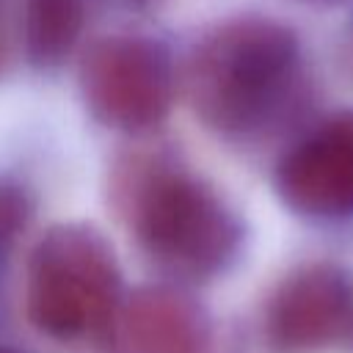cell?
Masks as SVG:
<instances>
[{"instance_id":"obj_1","label":"cell","mask_w":353,"mask_h":353,"mask_svg":"<svg viewBox=\"0 0 353 353\" xmlns=\"http://www.w3.org/2000/svg\"><path fill=\"white\" fill-rule=\"evenodd\" d=\"M110 199L149 259L179 279H212L240 254L243 223L234 210L204 179L163 157L116 165Z\"/></svg>"},{"instance_id":"obj_2","label":"cell","mask_w":353,"mask_h":353,"mask_svg":"<svg viewBox=\"0 0 353 353\" xmlns=\"http://www.w3.org/2000/svg\"><path fill=\"white\" fill-rule=\"evenodd\" d=\"M301 83L295 33L268 17L218 25L193 52L188 88L196 113L223 135L268 130L292 102Z\"/></svg>"},{"instance_id":"obj_3","label":"cell","mask_w":353,"mask_h":353,"mask_svg":"<svg viewBox=\"0 0 353 353\" xmlns=\"http://www.w3.org/2000/svg\"><path fill=\"white\" fill-rule=\"evenodd\" d=\"M121 303V273L110 243L88 223H58L28 259L25 312L61 342L105 339Z\"/></svg>"},{"instance_id":"obj_4","label":"cell","mask_w":353,"mask_h":353,"mask_svg":"<svg viewBox=\"0 0 353 353\" xmlns=\"http://www.w3.org/2000/svg\"><path fill=\"white\" fill-rule=\"evenodd\" d=\"M85 108L108 127L138 132L165 119L174 97L168 52L143 36L97 39L80 69Z\"/></svg>"},{"instance_id":"obj_5","label":"cell","mask_w":353,"mask_h":353,"mask_svg":"<svg viewBox=\"0 0 353 353\" xmlns=\"http://www.w3.org/2000/svg\"><path fill=\"white\" fill-rule=\"evenodd\" d=\"M281 201L306 218H353V110L328 116L276 165Z\"/></svg>"},{"instance_id":"obj_6","label":"cell","mask_w":353,"mask_h":353,"mask_svg":"<svg viewBox=\"0 0 353 353\" xmlns=\"http://www.w3.org/2000/svg\"><path fill=\"white\" fill-rule=\"evenodd\" d=\"M353 287L342 268L314 262L292 270L270 295L265 336L279 353H314L347 336Z\"/></svg>"},{"instance_id":"obj_7","label":"cell","mask_w":353,"mask_h":353,"mask_svg":"<svg viewBox=\"0 0 353 353\" xmlns=\"http://www.w3.org/2000/svg\"><path fill=\"white\" fill-rule=\"evenodd\" d=\"M207 334V312L188 292L138 287L121 298L105 342L110 353H199Z\"/></svg>"},{"instance_id":"obj_8","label":"cell","mask_w":353,"mask_h":353,"mask_svg":"<svg viewBox=\"0 0 353 353\" xmlns=\"http://www.w3.org/2000/svg\"><path fill=\"white\" fill-rule=\"evenodd\" d=\"M83 30V0H30L25 11V44L36 66L61 63Z\"/></svg>"},{"instance_id":"obj_9","label":"cell","mask_w":353,"mask_h":353,"mask_svg":"<svg viewBox=\"0 0 353 353\" xmlns=\"http://www.w3.org/2000/svg\"><path fill=\"white\" fill-rule=\"evenodd\" d=\"M30 218V199L22 185L0 179V254L17 240Z\"/></svg>"},{"instance_id":"obj_10","label":"cell","mask_w":353,"mask_h":353,"mask_svg":"<svg viewBox=\"0 0 353 353\" xmlns=\"http://www.w3.org/2000/svg\"><path fill=\"white\" fill-rule=\"evenodd\" d=\"M0 353H28V350H22V347H14V345H3V342H0Z\"/></svg>"},{"instance_id":"obj_11","label":"cell","mask_w":353,"mask_h":353,"mask_svg":"<svg viewBox=\"0 0 353 353\" xmlns=\"http://www.w3.org/2000/svg\"><path fill=\"white\" fill-rule=\"evenodd\" d=\"M347 339H350V345H353V312H350V328H347Z\"/></svg>"},{"instance_id":"obj_12","label":"cell","mask_w":353,"mask_h":353,"mask_svg":"<svg viewBox=\"0 0 353 353\" xmlns=\"http://www.w3.org/2000/svg\"><path fill=\"white\" fill-rule=\"evenodd\" d=\"M0 61H3V36H0Z\"/></svg>"}]
</instances>
